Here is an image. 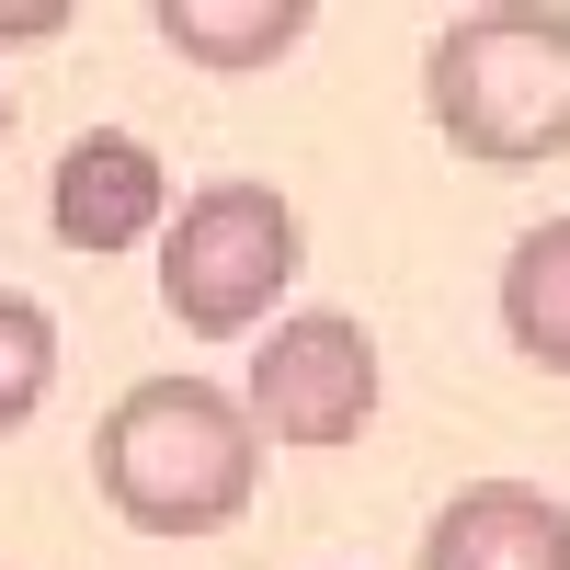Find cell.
<instances>
[{"label":"cell","mask_w":570,"mask_h":570,"mask_svg":"<svg viewBox=\"0 0 570 570\" xmlns=\"http://www.w3.org/2000/svg\"><path fill=\"white\" fill-rule=\"evenodd\" d=\"M91 480L137 537H217L263 480V422L206 376H137L91 434Z\"/></svg>","instance_id":"6da1fadb"},{"label":"cell","mask_w":570,"mask_h":570,"mask_svg":"<svg viewBox=\"0 0 570 570\" xmlns=\"http://www.w3.org/2000/svg\"><path fill=\"white\" fill-rule=\"evenodd\" d=\"M46 35H69L58 0H0V46H46Z\"/></svg>","instance_id":"30bf717a"},{"label":"cell","mask_w":570,"mask_h":570,"mask_svg":"<svg viewBox=\"0 0 570 570\" xmlns=\"http://www.w3.org/2000/svg\"><path fill=\"white\" fill-rule=\"evenodd\" d=\"M297 285V206L274 183H195L160 240V308L195 343H240Z\"/></svg>","instance_id":"3957f363"},{"label":"cell","mask_w":570,"mask_h":570,"mask_svg":"<svg viewBox=\"0 0 570 570\" xmlns=\"http://www.w3.org/2000/svg\"><path fill=\"white\" fill-rule=\"evenodd\" d=\"M422 104H434L445 149L480 171L559 160L570 149V12H537V0L456 12L422 58Z\"/></svg>","instance_id":"7a4b0ae2"},{"label":"cell","mask_w":570,"mask_h":570,"mask_svg":"<svg viewBox=\"0 0 570 570\" xmlns=\"http://www.w3.org/2000/svg\"><path fill=\"white\" fill-rule=\"evenodd\" d=\"M502 331L537 376H570V217L525 228L502 263Z\"/></svg>","instance_id":"ba28073f"},{"label":"cell","mask_w":570,"mask_h":570,"mask_svg":"<svg viewBox=\"0 0 570 570\" xmlns=\"http://www.w3.org/2000/svg\"><path fill=\"white\" fill-rule=\"evenodd\" d=\"M149 23H160L171 58H195L217 80H252V69H274L285 46L308 35V0H160Z\"/></svg>","instance_id":"52a82bcc"},{"label":"cell","mask_w":570,"mask_h":570,"mask_svg":"<svg viewBox=\"0 0 570 570\" xmlns=\"http://www.w3.org/2000/svg\"><path fill=\"white\" fill-rule=\"evenodd\" d=\"M46 389H58V320L0 285V434H23L46 411Z\"/></svg>","instance_id":"9c48e42d"},{"label":"cell","mask_w":570,"mask_h":570,"mask_svg":"<svg viewBox=\"0 0 570 570\" xmlns=\"http://www.w3.org/2000/svg\"><path fill=\"white\" fill-rule=\"evenodd\" d=\"M422 570H570V513L525 480H468L422 525Z\"/></svg>","instance_id":"8992f818"},{"label":"cell","mask_w":570,"mask_h":570,"mask_svg":"<svg viewBox=\"0 0 570 570\" xmlns=\"http://www.w3.org/2000/svg\"><path fill=\"white\" fill-rule=\"evenodd\" d=\"M0 137H12V91H0Z\"/></svg>","instance_id":"8fae6325"},{"label":"cell","mask_w":570,"mask_h":570,"mask_svg":"<svg viewBox=\"0 0 570 570\" xmlns=\"http://www.w3.org/2000/svg\"><path fill=\"white\" fill-rule=\"evenodd\" d=\"M376 411V343L343 308L274 320V343L252 354V422L274 445H354Z\"/></svg>","instance_id":"277c9868"},{"label":"cell","mask_w":570,"mask_h":570,"mask_svg":"<svg viewBox=\"0 0 570 570\" xmlns=\"http://www.w3.org/2000/svg\"><path fill=\"white\" fill-rule=\"evenodd\" d=\"M171 171L149 137L126 126H91L58 149V171H46V228H58L69 252H137V240H171Z\"/></svg>","instance_id":"5b68a950"}]
</instances>
